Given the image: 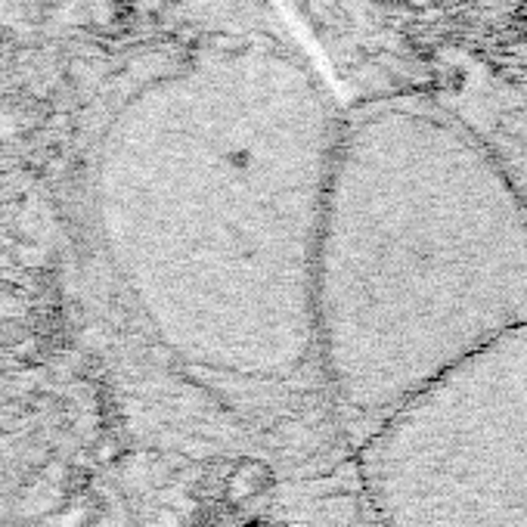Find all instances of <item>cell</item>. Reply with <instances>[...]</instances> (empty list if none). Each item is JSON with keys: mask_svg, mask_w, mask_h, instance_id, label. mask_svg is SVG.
I'll return each instance as SVG.
<instances>
[{"mask_svg": "<svg viewBox=\"0 0 527 527\" xmlns=\"http://www.w3.org/2000/svg\"><path fill=\"white\" fill-rule=\"evenodd\" d=\"M342 115L295 53L190 56L118 106L93 158V221L153 335L236 381L314 363V264Z\"/></svg>", "mask_w": 527, "mask_h": 527, "instance_id": "obj_1", "label": "cell"}, {"mask_svg": "<svg viewBox=\"0 0 527 527\" xmlns=\"http://www.w3.org/2000/svg\"><path fill=\"white\" fill-rule=\"evenodd\" d=\"M527 326V205L487 143L419 97L342 118L314 264V363L363 440Z\"/></svg>", "mask_w": 527, "mask_h": 527, "instance_id": "obj_2", "label": "cell"}, {"mask_svg": "<svg viewBox=\"0 0 527 527\" xmlns=\"http://www.w3.org/2000/svg\"><path fill=\"white\" fill-rule=\"evenodd\" d=\"M363 481L381 527H527V326L397 407Z\"/></svg>", "mask_w": 527, "mask_h": 527, "instance_id": "obj_3", "label": "cell"}]
</instances>
